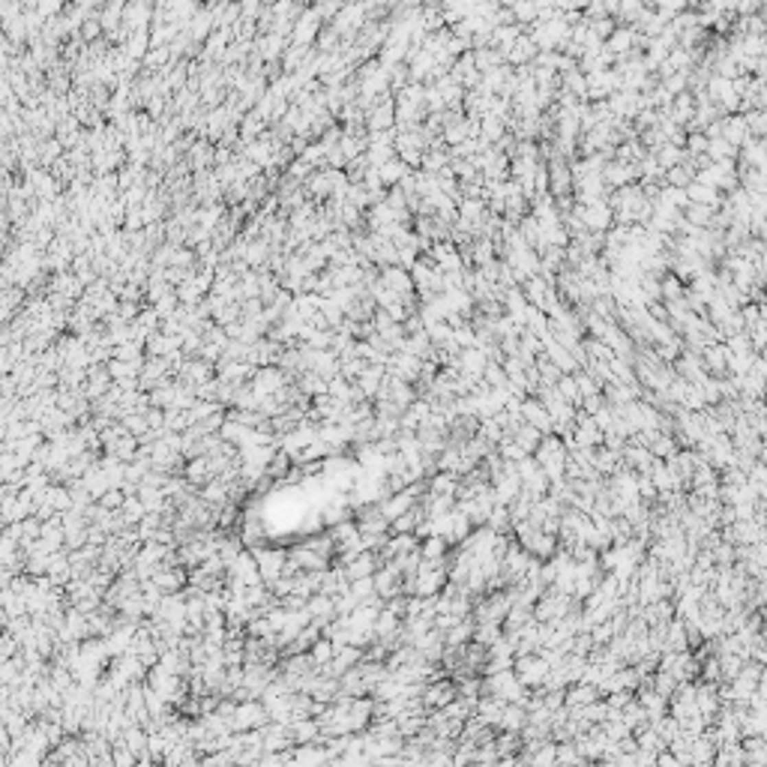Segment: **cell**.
Wrapping results in <instances>:
<instances>
[{"label":"cell","mask_w":767,"mask_h":767,"mask_svg":"<svg viewBox=\"0 0 767 767\" xmlns=\"http://www.w3.org/2000/svg\"><path fill=\"white\" fill-rule=\"evenodd\" d=\"M504 456H507V459H525L527 453H525L522 447H516V444H507V447H504Z\"/></svg>","instance_id":"obj_23"},{"label":"cell","mask_w":767,"mask_h":767,"mask_svg":"<svg viewBox=\"0 0 767 767\" xmlns=\"http://www.w3.org/2000/svg\"><path fill=\"white\" fill-rule=\"evenodd\" d=\"M300 387H303V393H312V396H324L327 393V381H324V378H318L315 372H303L300 375Z\"/></svg>","instance_id":"obj_19"},{"label":"cell","mask_w":767,"mask_h":767,"mask_svg":"<svg viewBox=\"0 0 767 767\" xmlns=\"http://www.w3.org/2000/svg\"><path fill=\"white\" fill-rule=\"evenodd\" d=\"M573 381H575V387H579V396H582V399H588V396L603 393V387H599L597 381H593V378H591L588 372H582V369L573 375Z\"/></svg>","instance_id":"obj_18"},{"label":"cell","mask_w":767,"mask_h":767,"mask_svg":"<svg viewBox=\"0 0 767 767\" xmlns=\"http://www.w3.org/2000/svg\"><path fill=\"white\" fill-rule=\"evenodd\" d=\"M740 117H744V123H746L749 138H758V141H762L764 132H767V114L764 111H746V114H740Z\"/></svg>","instance_id":"obj_16"},{"label":"cell","mask_w":767,"mask_h":767,"mask_svg":"<svg viewBox=\"0 0 767 767\" xmlns=\"http://www.w3.org/2000/svg\"><path fill=\"white\" fill-rule=\"evenodd\" d=\"M282 384H285L282 369H264V372H255V396L273 393V390H279Z\"/></svg>","instance_id":"obj_10"},{"label":"cell","mask_w":767,"mask_h":767,"mask_svg":"<svg viewBox=\"0 0 767 767\" xmlns=\"http://www.w3.org/2000/svg\"><path fill=\"white\" fill-rule=\"evenodd\" d=\"M402 327H405V333H411V336H417V333H423V330H426V327H423V321H420V315H411Z\"/></svg>","instance_id":"obj_22"},{"label":"cell","mask_w":767,"mask_h":767,"mask_svg":"<svg viewBox=\"0 0 767 767\" xmlns=\"http://www.w3.org/2000/svg\"><path fill=\"white\" fill-rule=\"evenodd\" d=\"M408 174V168L405 165H402L399 159H390L387 165H381V168H378V177H381V183H384V189H393V186H399V180Z\"/></svg>","instance_id":"obj_12"},{"label":"cell","mask_w":767,"mask_h":767,"mask_svg":"<svg viewBox=\"0 0 767 767\" xmlns=\"http://www.w3.org/2000/svg\"><path fill=\"white\" fill-rule=\"evenodd\" d=\"M447 165H450V150H426L423 162H420V171H426V174H441Z\"/></svg>","instance_id":"obj_11"},{"label":"cell","mask_w":767,"mask_h":767,"mask_svg":"<svg viewBox=\"0 0 767 767\" xmlns=\"http://www.w3.org/2000/svg\"><path fill=\"white\" fill-rule=\"evenodd\" d=\"M513 438H516V447H522L525 453L540 447V432H537L534 426H527V423H522V426L516 428V432H513Z\"/></svg>","instance_id":"obj_15"},{"label":"cell","mask_w":767,"mask_h":767,"mask_svg":"<svg viewBox=\"0 0 767 767\" xmlns=\"http://www.w3.org/2000/svg\"><path fill=\"white\" fill-rule=\"evenodd\" d=\"M722 141H729L735 150H740V147L749 141L746 123H744L740 114H729V117H722Z\"/></svg>","instance_id":"obj_6"},{"label":"cell","mask_w":767,"mask_h":767,"mask_svg":"<svg viewBox=\"0 0 767 767\" xmlns=\"http://www.w3.org/2000/svg\"><path fill=\"white\" fill-rule=\"evenodd\" d=\"M378 282H381L387 291H393L396 297L414 291V282H411L408 270H402V267H384V270H381V279H378Z\"/></svg>","instance_id":"obj_5"},{"label":"cell","mask_w":767,"mask_h":767,"mask_svg":"<svg viewBox=\"0 0 767 767\" xmlns=\"http://www.w3.org/2000/svg\"><path fill=\"white\" fill-rule=\"evenodd\" d=\"M483 381L489 384L492 390H504V387H507V375H504V369H501V363H485Z\"/></svg>","instance_id":"obj_17"},{"label":"cell","mask_w":767,"mask_h":767,"mask_svg":"<svg viewBox=\"0 0 767 767\" xmlns=\"http://www.w3.org/2000/svg\"><path fill=\"white\" fill-rule=\"evenodd\" d=\"M654 156H656V162H659V168H663V171H669V168H674V165H683V162H687V150H680V147H672V144L659 147Z\"/></svg>","instance_id":"obj_13"},{"label":"cell","mask_w":767,"mask_h":767,"mask_svg":"<svg viewBox=\"0 0 767 767\" xmlns=\"http://www.w3.org/2000/svg\"><path fill=\"white\" fill-rule=\"evenodd\" d=\"M683 213H687L683 219H687L692 228H711V219H713L716 210L713 207H702V204H687V210H683Z\"/></svg>","instance_id":"obj_14"},{"label":"cell","mask_w":767,"mask_h":767,"mask_svg":"<svg viewBox=\"0 0 767 767\" xmlns=\"http://www.w3.org/2000/svg\"><path fill=\"white\" fill-rule=\"evenodd\" d=\"M573 213L582 219L584 228L593 231V234H606V231L612 228V207H608L606 201H593V204H588V207H579V204H575Z\"/></svg>","instance_id":"obj_1"},{"label":"cell","mask_w":767,"mask_h":767,"mask_svg":"<svg viewBox=\"0 0 767 767\" xmlns=\"http://www.w3.org/2000/svg\"><path fill=\"white\" fill-rule=\"evenodd\" d=\"M683 192H687L689 204H702V207H713V210H720V204H722V195L716 192V189H707V186H698V183H689Z\"/></svg>","instance_id":"obj_8"},{"label":"cell","mask_w":767,"mask_h":767,"mask_svg":"<svg viewBox=\"0 0 767 767\" xmlns=\"http://www.w3.org/2000/svg\"><path fill=\"white\" fill-rule=\"evenodd\" d=\"M603 48H606V51L612 54V57L630 54L632 48H636V30H632V27H615V33L606 39Z\"/></svg>","instance_id":"obj_7"},{"label":"cell","mask_w":767,"mask_h":767,"mask_svg":"<svg viewBox=\"0 0 767 767\" xmlns=\"http://www.w3.org/2000/svg\"><path fill=\"white\" fill-rule=\"evenodd\" d=\"M683 150H687V156H705V150H707V138L702 135V132H692V135H687V144H683Z\"/></svg>","instance_id":"obj_20"},{"label":"cell","mask_w":767,"mask_h":767,"mask_svg":"<svg viewBox=\"0 0 767 767\" xmlns=\"http://www.w3.org/2000/svg\"><path fill=\"white\" fill-rule=\"evenodd\" d=\"M654 456H663V459H672L674 456V441L669 438V435H656V441H654Z\"/></svg>","instance_id":"obj_21"},{"label":"cell","mask_w":767,"mask_h":767,"mask_svg":"<svg viewBox=\"0 0 767 767\" xmlns=\"http://www.w3.org/2000/svg\"><path fill=\"white\" fill-rule=\"evenodd\" d=\"M683 291H687V285H683L678 276L665 273L663 279H659V303H663V306H669V303L683 300Z\"/></svg>","instance_id":"obj_9"},{"label":"cell","mask_w":767,"mask_h":767,"mask_svg":"<svg viewBox=\"0 0 767 767\" xmlns=\"http://www.w3.org/2000/svg\"><path fill=\"white\" fill-rule=\"evenodd\" d=\"M537 453H540V465H546V471L558 477L560 468H564V444L558 438H546V441H540Z\"/></svg>","instance_id":"obj_4"},{"label":"cell","mask_w":767,"mask_h":767,"mask_svg":"<svg viewBox=\"0 0 767 767\" xmlns=\"http://www.w3.org/2000/svg\"><path fill=\"white\" fill-rule=\"evenodd\" d=\"M393 123H396V102L390 93H384V99H378L375 108L366 114V126L369 132H387L393 129Z\"/></svg>","instance_id":"obj_2"},{"label":"cell","mask_w":767,"mask_h":767,"mask_svg":"<svg viewBox=\"0 0 767 767\" xmlns=\"http://www.w3.org/2000/svg\"><path fill=\"white\" fill-rule=\"evenodd\" d=\"M518 414H522V420L527 426H534L537 432H551V417L549 411L540 405L534 396H527V399H522V408H518Z\"/></svg>","instance_id":"obj_3"}]
</instances>
